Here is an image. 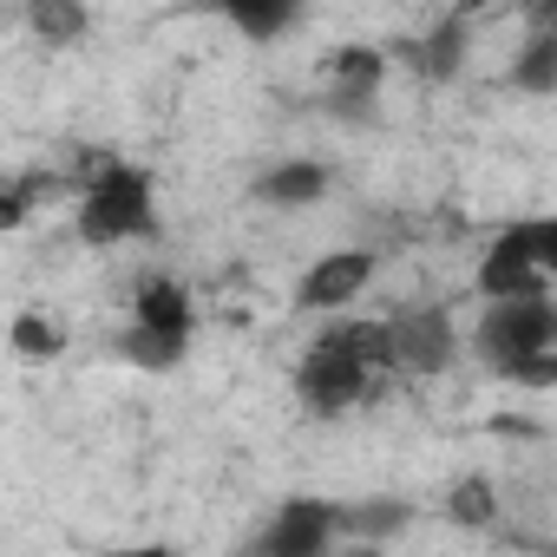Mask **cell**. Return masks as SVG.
Segmentation results:
<instances>
[{"label":"cell","mask_w":557,"mask_h":557,"mask_svg":"<svg viewBox=\"0 0 557 557\" xmlns=\"http://www.w3.org/2000/svg\"><path fill=\"white\" fill-rule=\"evenodd\" d=\"M112 348H119V361H132V368H145V374H171V368H184V355H190L184 335H158V329H138V322H125Z\"/></svg>","instance_id":"obj_12"},{"label":"cell","mask_w":557,"mask_h":557,"mask_svg":"<svg viewBox=\"0 0 557 557\" xmlns=\"http://www.w3.org/2000/svg\"><path fill=\"white\" fill-rule=\"evenodd\" d=\"M479 296L485 302H531V296H544V262H537V230L531 223H505L485 243Z\"/></svg>","instance_id":"obj_4"},{"label":"cell","mask_w":557,"mask_h":557,"mask_svg":"<svg viewBox=\"0 0 557 557\" xmlns=\"http://www.w3.org/2000/svg\"><path fill=\"white\" fill-rule=\"evenodd\" d=\"M537 550H544V557H557V537H550V544H537Z\"/></svg>","instance_id":"obj_24"},{"label":"cell","mask_w":557,"mask_h":557,"mask_svg":"<svg viewBox=\"0 0 557 557\" xmlns=\"http://www.w3.org/2000/svg\"><path fill=\"white\" fill-rule=\"evenodd\" d=\"M400 524H413V505H407V498H368V505H342V531H355L361 544H381V537H394Z\"/></svg>","instance_id":"obj_15"},{"label":"cell","mask_w":557,"mask_h":557,"mask_svg":"<svg viewBox=\"0 0 557 557\" xmlns=\"http://www.w3.org/2000/svg\"><path fill=\"white\" fill-rule=\"evenodd\" d=\"M446 518L466 524V531H492V524H498V492H492V479H485V472H466V479L446 492Z\"/></svg>","instance_id":"obj_14"},{"label":"cell","mask_w":557,"mask_h":557,"mask_svg":"<svg viewBox=\"0 0 557 557\" xmlns=\"http://www.w3.org/2000/svg\"><path fill=\"white\" fill-rule=\"evenodd\" d=\"M342 557H381V544H355V550H342Z\"/></svg>","instance_id":"obj_23"},{"label":"cell","mask_w":557,"mask_h":557,"mask_svg":"<svg viewBox=\"0 0 557 557\" xmlns=\"http://www.w3.org/2000/svg\"><path fill=\"white\" fill-rule=\"evenodd\" d=\"M557 348V302L550 296H531V302H485L479 329H472V355L492 368V374H511L537 355Z\"/></svg>","instance_id":"obj_3"},{"label":"cell","mask_w":557,"mask_h":557,"mask_svg":"<svg viewBox=\"0 0 557 557\" xmlns=\"http://www.w3.org/2000/svg\"><path fill=\"white\" fill-rule=\"evenodd\" d=\"M158 230V197H151V171L112 158L106 171H92L86 197H79V243L92 249H119Z\"/></svg>","instance_id":"obj_2"},{"label":"cell","mask_w":557,"mask_h":557,"mask_svg":"<svg viewBox=\"0 0 557 557\" xmlns=\"http://www.w3.org/2000/svg\"><path fill=\"white\" fill-rule=\"evenodd\" d=\"M322 190H329V171H322L315 158H283V164H269V171L256 177V197L275 203V210H302V203H315Z\"/></svg>","instance_id":"obj_9"},{"label":"cell","mask_w":557,"mask_h":557,"mask_svg":"<svg viewBox=\"0 0 557 557\" xmlns=\"http://www.w3.org/2000/svg\"><path fill=\"white\" fill-rule=\"evenodd\" d=\"M374 368H394L387 322H335L296 361V394H302L309 413H348V407L368 400V374Z\"/></svg>","instance_id":"obj_1"},{"label":"cell","mask_w":557,"mask_h":557,"mask_svg":"<svg viewBox=\"0 0 557 557\" xmlns=\"http://www.w3.org/2000/svg\"><path fill=\"white\" fill-rule=\"evenodd\" d=\"M27 27L47 47H73L86 34V8H79V0H27Z\"/></svg>","instance_id":"obj_16"},{"label":"cell","mask_w":557,"mask_h":557,"mask_svg":"<svg viewBox=\"0 0 557 557\" xmlns=\"http://www.w3.org/2000/svg\"><path fill=\"white\" fill-rule=\"evenodd\" d=\"M387 348H394V368L407 374H446L459 355V329L440 302H420V309L387 315Z\"/></svg>","instance_id":"obj_5"},{"label":"cell","mask_w":557,"mask_h":557,"mask_svg":"<svg viewBox=\"0 0 557 557\" xmlns=\"http://www.w3.org/2000/svg\"><path fill=\"white\" fill-rule=\"evenodd\" d=\"M230 27L243 40H275L283 27H296V8H283V0H275V8H230Z\"/></svg>","instance_id":"obj_18"},{"label":"cell","mask_w":557,"mask_h":557,"mask_svg":"<svg viewBox=\"0 0 557 557\" xmlns=\"http://www.w3.org/2000/svg\"><path fill=\"white\" fill-rule=\"evenodd\" d=\"M8 342H14V355H27V361H53V355L66 348V335H60L47 315H14Z\"/></svg>","instance_id":"obj_17"},{"label":"cell","mask_w":557,"mask_h":557,"mask_svg":"<svg viewBox=\"0 0 557 557\" xmlns=\"http://www.w3.org/2000/svg\"><path fill=\"white\" fill-rule=\"evenodd\" d=\"M518 92H557V14L544 8L537 14V34L518 47V60H511V73H505Z\"/></svg>","instance_id":"obj_10"},{"label":"cell","mask_w":557,"mask_h":557,"mask_svg":"<svg viewBox=\"0 0 557 557\" xmlns=\"http://www.w3.org/2000/svg\"><path fill=\"white\" fill-rule=\"evenodd\" d=\"M342 531V505L329 498H289L262 531H256V557H329Z\"/></svg>","instance_id":"obj_6"},{"label":"cell","mask_w":557,"mask_h":557,"mask_svg":"<svg viewBox=\"0 0 557 557\" xmlns=\"http://www.w3.org/2000/svg\"><path fill=\"white\" fill-rule=\"evenodd\" d=\"M106 557H184V550H171V544H125V550H106Z\"/></svg>","instance_id":"obj_22"},{"label":"cell","mask_w":557,"mask_h":557,"mask_svg":"<svg viewBox=\"0 0 557 557\" xmlns=\"http://www.w3.org/2000/svg\"><path fill=\"white\" fill-rule=\"evenodd\" d=\"M368 283H374V256H368V249H335V256H322V262H309V269H302V283H296V309H315V315L348 309Z\"/></svg>","instance_id":"obj_7"},{"label":"cell","mask_w":557,"mask_h":557,"mask_svg":"<svg viewBox=\"0 0 557 557\" xmlns=\"http://www.w3.org/2000/svg\"><path fill=\"white\" fill-rule=\"evenodd\" d=\"M531 230H537V262L557 275V216H531Z\"/></svg>","instance_id":"obj_21"},{"label":"cell","mask_w":557,"mask_h":557,"mask_svg":"<svg viewBox=\"0 0 557 557\" xmlns=\"http://www.w3.org/2000/svg\"><path fill=\"white\" fill-rule=\"evenodd\" d=\"M505 381H518V387H557V348L537 355V361H524V368H511Z\"/></svg>","instance_id":"obj_20"},{"label":"cell","mask_w":557,"mask_h":557,"mask_svg":"<svg viewBox=\"0 0 557 557\" xmlns=\"http://www.w3.org/2000/svg\"><path fill=\"white\" fill-rule=\"evenodd\" d=\"M132 322H138V329H158V335H184V342H190V322H197L190 289H184V283H171V275H151V283H138V296H132Z\"/></svg>","instance_id":"obj_8"},{"label":"cell","mask_w":557,"mask_h":557,"mask_svg":"<svg viewBox=\"0 0 557 557\" xmlns=\"http://www.w3.org/2000/svg\"><path fill=\"white\" fill-rule=\"evenodd\" d=\"M47 190V177H21L8 197H0V223H8V230H21L27 223V210H34V197Z\"/></svg>","instance_id":"obj_19"},{"label":"cell","mask_w":557,"mask_h":557,"mask_svg":"<svg viewBox=\"0 0 557 557\" xmlns=\"http://www.w3.org/2000/svg\"><path fill=\"white\" fill-rule=\"evenodd\" d=\"M407 60H413L420 79H453L459 60H466V14H446L433 34H420V47H413Z\"/></svg>","instance_id":"obj_13"},{"label":"cell","mask_w":557,"mask_h":557,"mask_svg":"<svg viewBox=\"0 0 557 557\" xmlns=\"http://www.w3.org/2000/svg\"><path fill=\"white\" fill-rule=\"evenodd\" d=\"M329 73H335V106L361 112V106L381 92V73H387V60H381L374 47H342V53L329 60Z\"/></svg>","instance_id":"obj_11"}]
</instances>
